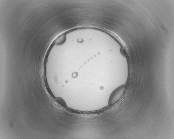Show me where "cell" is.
<instances>
[{"label": "cell", "mask_w": 174, "mask_h": 139, "mask_svg": "<svg viewBox=\"0 0 174 139\" xmlns=\"http://www.w3.org/2000/svg\"><path fill=\"white\" fill-rule=\"evenodd\" d=\"M126 89L125 86H122L115 90L110 97V105H113L120 101L123 96Z\"/></svg>", "instance_id": "1"}, {"label": "cell", "mask_w": 174, "mask_h": 139, "mask_svg": "<svg viewBox=\"0 0 174 139\" xmlns=\"http://www.w3.org/2000/svg\"><path fill=\"white\" fill-rule=\"evenodd\" d=\"M66 39L65 35L64 34H62L57 38L54 41V44L57 45H62L64 43Z\"/></svg>", "instance_id": "2"}, {"label": "cell", "mask_w": 174, "mask_h": 139, "mask_svg": "<svg viewBox=\"0 0 174 139\" xmlns=\"http://www.w3.org/2000/svg\"><path fill=\"white\" fill-rule=\"evenodd\" d=\"M56 101L63 107L66 108V105L64 100L62 98L58 97L55 99Z\"/></svg>", "instance_id": "3"}]
</instances>
